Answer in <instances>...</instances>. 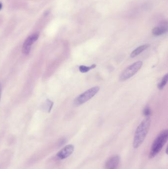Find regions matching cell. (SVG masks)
<instances>
[{"label":"cell","mask_w":168,"mask_h":169,"mask_svg":"<svg viewBox=\"0 0 168 169\" xmlns=\"http://www.w3.org/2000/svg\"><path fill=\"white\" fill-rule=\"evenodd\" d=\"M142 62L141 61L135 62L131 64L121 73L119 76V80L121 81H124L129 78H131L137 73L141 67H142Z\"/></svg>","instance_id":"277c9868"},{"label":"cell","mask_w":168,"mask_h":169,"mask_svg":"<svg viewBox=\"0 0 168 169\" xmlns=\"http://www.w3.org/2000/svg\"><path fill=\"white\" fill-rule=\"evenodd\" d=\"M149 46V44H145V45H142L141 46H138V48H136L135 49H134L133 52H132L131 55H130V56L133 58V57L138 56V55H140V53H142V52L145 51V49H147Z\"/></svg>","instance_id":"9c48e42d"},{"label":"cell","mask_w":168,"mask_h":169,"mask_svg":"<svg viewBox=\"0 0 168 169\" xmlns=\"http://www.w3.org/2000/svg\"><path fill=\"white\" fill-rule=\"evenodd\" d=\"M2 8H3V5H2V3L0 2V10H1Z\"/></svg>","instance_id":"9a60e30c"},{"label":"cell","mask_w":168,"mask_h":169,"mask_svg":"<svg viewBox=\"0 0 168 169\" xmlns=\"http://www.w3.org/2000/svg\"><path fill=\"white\" fill-rule=\"evenodd\" d=\"M2 95V85L1 84H0V100H1V98Z\"/></svg>","instance_id":"5bb4252c"},{"label":"cell","mask_w":168,"mask_h":169,"mask_svg":"<svg viewBox=\"0 0 168 169\" xmlns=\"http://www.w3.org/2000/svg\"><path fill=\"white\" fill-rule=\"evenodd\" d=\"M96 66V64H92L90 66L80 65V66L79 67V70L80 72L84 73L88 72V71H90V70L95 68Z\"/></svg>","instance_id":"30bf717a"},{"label":"cell","mask_w":168,"mask_h":169,"mask_svg":"<svg viewBox=\"0 0 168 169\" xmlns=\"http://www.w3.org/2000/svg\"><path fill=\"white\" fill-rule=\"evenodd\" d=\"M167 31V23L163 24L160 26L154 28L152 30V34L154 36L161 35Z\"/></svg>","instance_id":"ba28073f"},{"label":"cell","mask_w":168,"mask_h":169,"mask_svg":"<svg viewBox=\"0 0 168 169\" xmlns=\"http://www.w3.org/2000/svg\"><path fill=\"white\" fill-rule=\"evenodd\" d=\"M143 114L146 117H149L151 114V110L149 107H146L144 108Z\"/></svg>","instance_id":"4fadbf2b"},{"label":"cell","mask_w":168,"mask_h":169,"mask_svg":"<svg viewBox=\"0 0 168 169\" xmlns=\"http://www.w3.org/2000/svg\"><path fill=\"white\" fill-rule=\"evenodd\" d=\"M168 138V130H163L159 134L153 142L149 152V158H153L161 151L167 142Z\"/></svg>","instance_id":"7a4b0ae2"},{"label":"cell","mask_w":168,"mask_h":169,"mask_svg":"<svg viewBox=\"0 0 168 169\" xmlns=\"http://www.w3.org/2000/svg\"><path fill=\"white\" fill-rule=\"evenodd\" d=\"M99 90L100 88L96 86L84 91V93L79 95L75 98L73 100V105L75 107H79L84 104L93 97L98 93Z\"/></svg>","instance_id":"3957f363"},{"label":"cell","mask_w":168,"mask_h":169,"mask_svg":"<svg viewBox=\"0 0 168 169\" xmlns=\"http://www.w3.org/2000/svg\"><path fill=\"white\" fill-rule=\"evenodd\" d=\"M120 162V157L114 155L108 158L104 164V169H117Z\"/></svg>","instance_id":"52a82bcc"},{"label":"cell","mask_w":168,"mask_h":169,"mask_svg":"<svg viewBox=\"0 0 168 169\" xmlns=\"http://www.w3.org/2000/svg\"><path fill=\"white\" fill-rule=\"evenodd\" d=\"M39 34L35 33L29 36L24 41L22 46V53L23 54L28 55L30 53L33 44L36 42L39 38Z\"/></svg>","instance_id":"5b68a950"},{"label":"cell","mask_w":168,"mask_h":169,"mask_svg":"<svg viewBox=\"0 0 168 169\" xmlns=\"http://www.w3.org/2000/svg\"><path fill=\"white\" fill-rule=\"evenodd\" d=\"M151 119L146 117L138 125L135 131L133 141V147L138 148L144 142L151 127Z\"/></svg>","instance_id":"6da1fadb"},{"label":"cell","mask_w":168,"mask_h":169,"mask_svg":"<svg viewBox=\"0 0 168 169\" xmlns=\"http://www.w3.org/2000/svg\"><path fill=\"white\" fill-rule=\"evenodd\" d=\"M74 150L75 146L73 145H67L57 153L56 157L59 160L65 159L71 155L74 151Z\"/></svg>","instance_id":"8992f818"},{"label":"cell","mask_w":168,"mask_h":169,"mask_svg":"<svg viewBox=\"0 0 168 169\" xmlns=\"http://www.w3.org/2000/svg\"><path fill=\"white\" fill-rule=\"evenodd\" d=\"M53 105V102L51 101L50 100H46V101L45 102L43 108L45 110L49 113L51 110Z\"/></svg>","instance_id":"8fae6325"},{"label":"cell","mask_w":168,"mask_h":169,"mask_svg":"<svg viewBox=\"0 0 168 169\" xmlns=\"http://www.w3.org/2000/svg\"><path fill=\"white\" fill-rule=\"evenodd\" d=\"M168 74H167L166 75L164 76L161 82H160L158 84V88L159 90H162L164 88V87L165 86L167 82H168Z\"/></svg>","instance_id":"7c38bea8"}]
</instances>
